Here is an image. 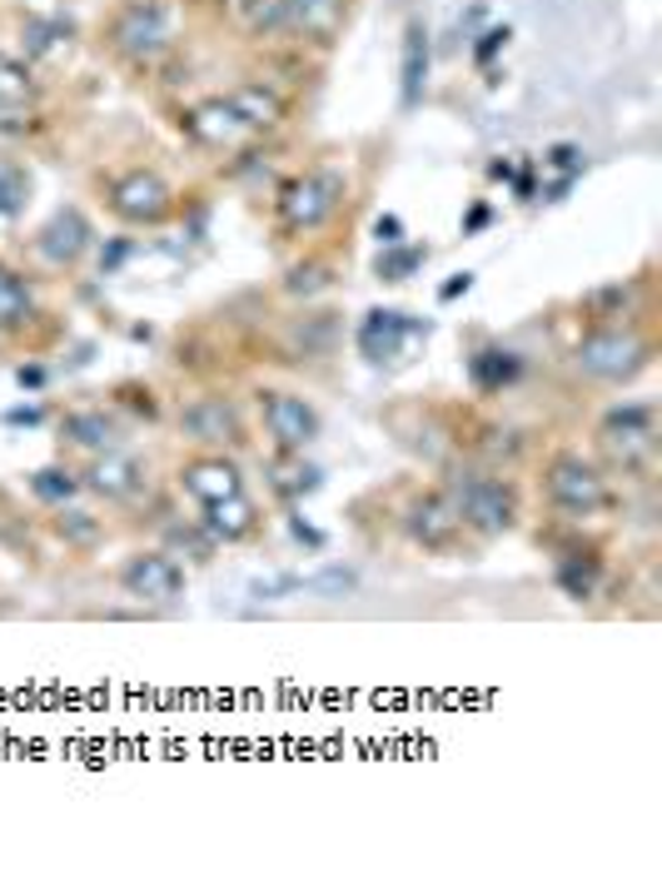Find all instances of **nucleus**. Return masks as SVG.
I'll list each match as a JSON object with an SVG mask.
<instances>
[{"mask_svg": "<svg viewBox=\"0 0 662 871\" xmlns=\"http://www.w3.org/2000/svg\"><path fill=\"white\" fill-rule=\"evenodd\" d=\"M111 45L115 55H125L135 65L155 61L170 45V11H165L160 0H130V6H120V15L111 21Z\"/></svg>", "mask_w": 662, "mask_h": 871, "instance_id": "8", "label": "nucleus"}, {"mask_svg": "<svg viewBox=\"0 0 662 871\" xmlns=\"http://www.w3.org/2000/svg\"><path fill=\"white\" fill-rule=\"evenodd\" d=\"M648 339H642L638 329H612V324H602V329L582 334L578 349H572V369L582 374V379H598V384H628L632 374L648 364Z\"/></svg>", "mask_w": 662, "mask_h": 871, "instance_id": "5", "label": "nucleus"}, {"mask_svg": "<svg viewBox=\"0 0 662 871\" xmlns=\"http://www.w3.org/2000/svg\"><path fill=\"white\" fill-rule=\"evenodd\" d=\"M35 101V75L31 65L0 55V111H21V105Z\"/></svg>", "mask_w": 662, "mask_h": 871, "instance_id": "26", "label": "nucleus"}, {"mask_svg": "<svg viewBox=\"0 0 662 871\" xmlns=\"http://www.w3.org/2000/svg\"><path fill=\"white\" fill-rule=\"evenodd\" d=\"M55 533H61L71 548H91V543H101V518H91L85 508H55Z\"/></svg>", "mask_w": 662, "mask_h": 871, "instance_id": "31", "label": "nucleus"}, {"mask_svg": "<svg viewBox=\"0 0 662 871\" xmlns=\"http://www.w3.org/2000/svg\"><path fill=\"white\" fill-rule=\"evenodd\" d=\"M25 200H31V175H25V165L0 160V220H15V214L25 210Z\"/></svg>", "mask_w": 662, "mask_h": 871, "instance_id": "30", "label": "nucleus"}, {"mask_svg": "<svg viewBox=\"0 0 662 871\" xmlns=\"http://www.w3.org/2000/svg\"><path fill=\"white\" fill-rule=\"evenodd\" d=\"M240 21L250 35H290V6L284 0H240Z\"/></svg>", "mask_w": 662, "mask_h": 871, "instance_id": "23", "label": "nucleus"}, {"mask_svg": "<svg viewBox=\"0 0 662 871\" xmlns=\"http://www.w3.org/2000/svg\"><path fill=\"white\" fill-rule=\"evenodd\" d=\"M214 548H220V543H214L200 523H175V528H165V553H170V558L190 553V563H210Z\"/></svg>", "mask_w": 662, "mask_h": 871, "instance_id": "27", "label": "nucleus"}, {"mask_svg": "<svg viewBox=\"0 0 662 871\" xmlns=\"http://www.w3.org/2000/svg\"><path fill=\"white\" fill-rule=\"evenodd\" d=\"M111 210L115 220L125 224H165L175 210V190L160 180L155 170H125L120 180L111 185Z\"/></svg>", "mask_w": 662, "mask_h": 871, "instance_id": "11", "label": "nucleus"}, {"mask_svg": "<svg viewBox=\"0 0 662 871\" xmlns=\"http://www.w3.org/2000/svg\"><path fill=\"white\" fill-rule=\"evenodd\" d=\"M518 374H523V359L513 349H503V344H483V349L469 354V384L479 393H503Z\"/></svg>", "mask_w": 662, "mask_h": 871, "instance_id": "21", "label": "nucleus"}, {"mask_svg": "<svg viewBox=\"0 0 662 871\" xmlns=\"http://www.w3.org/2000/svg\"><path fill=\"white\" fill-rule=\"evenodd\" d=\"M628 304H632V284H608V290H598L588 300V309L598 314V319H622Z\"/></svg>", "mask_w": 662, "mask_h": 871, "instance_id": "34", "label": "nucleus"}, {"mask_svg": "<svg viewBox=\"0 0 662 871\" xmlns=\"http://www.w3.org/2000/svg\"><path fill=\"white\" fill-rule=\"evenodd\" d=\"M284 290H290L294 300H309V294L329 290V264H319V260H309V264H294V270H290V280H284Z\"/></svg>", "mask_w": 662, "mask_h": 871, "instance_id": "32", "label": "nucleus"}, {"mask_svg": "<svg viewBox=\"0 0 662 871\" xmlns=\"http://www.w3.org/2000/svg\"><path fill=\"white\" fill-rule=\"evenodd\" d=\"M180 433L200 449L220 453V449H240L244 443V413L230 393H200L180 409Z\"/></svg>", "mask_w": 662, "mask_h": 871, "instance_id": "9", "label": "nucleus"}, {"mask_svg": "<svg viewBox=\"0 0 662 871\" xmlns=\"http://www.w3.org/2000/svg\"><path fill=\"white\" fill-rule=\"evenodd\" d=\"M469 290H473V274H453V280L439 290V300L449 304V300H459V294H469Z\"/></svg>", "mask_w": 662, "mask_h": 871, "instance_id": "38", "label": "nucleus"}, {"mask_svg": "<svg viewBox=\"0 0 662 871\" xmlns=\"http://www.w3.org/2000/svg\"><path fill=\"white\" fill-rule=\"evenodd\" d=\"M374 230H379V244H383V250H389V244H403V240H399L403 230H399V220H393V214H383V220L374 224Z\"/></svg>", "mask_w": 662, "mask_h": 871, "instance_id": "39", "label": "nucleus"}, {"mask_svg": "<svg viewBox=\"0 0 662 871\" xmlns=\"http://www.w3.org/2000/svg\"><path fill=\"white\" fill-rule=\"evenodd\" d=\"M180 489L204 508V503H220V499L244 493V473H240V463L224 459V453H200V459H190L180 469Z\"/></svg>", "mask_w": 662, "mask_h": 871, "instance_id": "16", "label": "nucleus"}, {"mask_svg": "<svg viewBox=\"0 0 662 871\" xmlns=\"http://www.w3.org/2000/svg\"><path fill=\"white\" fill-rule=\"evenodd\" d=\"M548 165H553V170H563V175H578L582 170V150H578V145H553Z\"/></svg>", "mask_w": 662, "mask_h": 871, "instance_id": "36", "label": "nucleus"}, {"mask_svg": "<svg viewBox=\"0 0 662 871\" xmlns=\"http://www.w3.org/2000/svg\"><path fill=\"white\" fill-rule=\"evenodd\" d=\"M61 439H71L75 449H85L95 459V453L120 449V423H115L105 409H71L61 419Z\"/></svg>", "mask_w": 662, "mask_h": 871, "instance_id": "20", "label": "nucleus"}, {"mask_svg": "<svg viewBox=\"0 0 662 871\" xmlns=\"http://www.w3.org/2000/svg\"><path fill=\"white\" fill-rule=\"evenodd\" d=\"M413 334H429V319L403 314V309H369L359 319V354L369 364H389Z\"/></svg>", "mask_w": 662, "mask_h": 871, "instance_id": "13", "label": "nucleus"}, {"mask_svg": "<svg viewBox=\"0 0 662 871\" xmlns=\"http://www.w3.org/2000/svg\"><path fill=\"white\" fill-rule=\"evenodd\" d=\"M15 379H21V389H41L45 369H41V364H21V369H15Z\"/></svg>", "mask_w": 662, "mask_h": 871, "instance_id": "40", "label": "nucleus"}, {"mask_svg": "<svg viewBox=\"0 0 662 871\" xmlns=\"http://www.w3.org/2000/svg\"><path fill=\"white\" fill-rule=\"evenodd\" d=\"M260 413H264V429H270L274 453H304L314 439L324 433V419L304 393L290 389H260Z\"/></svg>", "mask_w": 662, "mask_h": 871, "instance_id": "7", "label": "nucleus"}, {"mask_svg": "<svg viewBox=\"0 0 662 871\" xmlns=\"http://www.w3.org/2000/svg\"><path fill=\"white\" fill-rule=\"evenodd\" d=\"M185 130H190L200 145H240L244 135H250L240 115L230 111V101H224V95H214V101L195 105V111L185 115Z\"/></svg>", "mask_w": 662, "mask_h": 871, "instance_id": "19", "label": "nucleus"}, {"mask_svg": "<svg viewBox=\"0 0 662 871\" xmlns=\"http://www.w3.org/2000/svg\"><path fill=\"white\" fill-rule=\"evenodd\" d=\"M25 314H31V284L0 260V329H15Z\"/></svg>", "mask_w": 662, "mask_h": 871, "instance_id": "25", "label": "nucleus"}, {"mask_svg": "<svg viewBox=\"0 0 662 871\" xmlns=\"http://www.w3.org/2000/svg\"><path fill=\"white\" fill-rule=\"evenodd\" d=\"M31 493L41 503H55V508H61V503H71L75 493H81V479H75L71 469H61V463H45V469L31 473Z\"/></svg>", "mask_w": 662, "mask_h": 871, "instance_id": "28", "label": "nucleus"}, {"mask_svg": "<svg viewBox=\"0 0 662 871\" xmlns=\"http://www.w3.org/2000/svg\"><path fill=\"white\" fill-rule=\"evenodd\" d=\"M120 588L130 592V598L150 602V608H175V602L185 598V568L165 548L130 553V558L120 563Z\"/></svg>", "mask_w": 662, "mask_h": 871, "instance_id": "10", "label": "nucleus"}, {"mask_svg": "<svg viewBox=\"0 0 662 871\" xmlns=\"http://www.w3.org/2000/svg\"><path fill=\"white\" fill-rule=\"evenodd\" d=\"M443 493H449V503L459 508L463 528L483 533V538H503V533H513L523 518L518 489H513L508 479H493V473L453 469L449 479H443Z\"/></svg>", "mask_w": 662, "mask_h": 871, "instance_id": "1", "label": "nucleus"}, {"mask_svg": "<svg viewBox=\"0 0 662 871\" xmlns=\"http://www.w3.org/2000/svg\"><path fill=\"white\" fill-rule=\"evenodd\" d=\"M344 190H349L344 170L319 165V170H304V175H294V180L284 185L280 200H274V214H280V224L290 234H314L344 204Z\"/></svg>", "mask_w": 662, "mask_h": 871, "instance_id": "2", "label": "nucleus"}, {"mask_svg": "<svg viewBox=\"0 0 662 871\" xmlns=\"http://www.w3.org/2000/svg\"><path fill=\"white\" fill-rule=\"evenodd\" d=\"M290 6V35L329 41L344 21V0H284Z\"/></svg>", "mask_w": 662, "mask_h": 871, "instance_id": "22", "label": "nucleus"}, {"mask_svg": "<svg viewBox=\"0 0 662 871\" xmlns=\"http://www.w3.org/2000/svg\"><path fill=\"white\" fill-rule=\"evenodd\" d=\"M6 419H11V423H41V409H11Z\"/></svg>", "mask_w": 662, "mask_h": 871, "instance_id": "42", "label": "nucleus"}, {"mask_svg": "<svg viewBox=\"0 0 662 871\" xmlns=\"http://www.w3.org/2000/svg\"><path fill=\"white\" fill-rule=\"evenodd\" d=\"M91 244H95V230H91V220H85L75 204H71V210H55L51 220L41 224V234H35V254H41L45 264H55V270L81 264Z\"/></svg>", "mask_w": 662, "mask_h": 871, "instance_id": "14", "label": "nucleus"}, {"mask_svg": "<svg viewBox=\"0 0 662 871\" xmlns=\"http://www.w3.org/2000/svg\"><path fill=\"white\" fill-rule=\"evenodd\" d=\"M598 583H602V563L598 558H582V553H572V558L558 563V588L568 592V598L588 602L592 592H598Z\"/></svg>", "mask_w": 662, "mask_h": 871, "instance_id": "24", "label": "nucleus"}, {"mask_svg": "<svg viewBox=\"0 0 662 871\" xmlns=\"http://www.w3.org/2000/svg\"><path fill=\"white\" fill-rule=\"evenodd\" d=\"M592 439H598L608 463H618V469H642V463L652 459V449H658V409H652V399L612 403Z\"/></svg>", "mask_w": 662, "mask_h": 871, "instance_id": "3", "label": "nucleus"}, {"mask_svg": "<svg viewBox=\"0 0 662 871\" xmlns=\"http://www.w3.org/2000/svg\"><path fill=\"white\" fill-rule=\"evenodd\" d=\"M300 588H314V592H349V588H354V573H349V568H329V573H319V578L300 583Z\"/></svg>", "mask_w": 662, "mask_h": 871, "instance_id": "35", "label": "nucleus"}, {"mask_svg": "<svg viewBox=\"0 0 662 871\" xmlns=\"http://www.w3.org/2000/svg\"><path fill=\"white\" fill-rule=\"evenodd\" d=\"M429 31H423V21H409L403 25V61H399V101L403 111H413V105L423 101V81H429Z\"/></svg>", "mask_w": 662, "mask_h": 871, "instance_id": "18", "label": "nucleus"}, {"mask_svg": "<svg viewBox=\"0 0 662 871\" xmlns=\"http://www.w3.org/2000/svg\"><path fill=\"white\" fill-rule=\"evenodd\" d=\"M230 111L244 120V130L250 135H264V130H280L284 125V101L270 91V85H254V81H244V85H234L230 95Z\"/></svg>", "mask_w": 662, "mask_h": 871, "instance_id": "17", "label": "nucleus"}, {"mask_svg": "<svg viewBox=\"0 0 662 871\" xmlns=\"http://www.w3.org/2000/svg\"><path fill=\"white\" fill-rule=\"evenodd\" d=\"M25 41H31L35 55H51L61 45H71V25L65 21H25Z\"/></svg>", "mask_w": 662, "mask_h": 871, "instance_id": "33", "label": "nucleus"}, {"mask_svg": "<svg viewBox=\"0 0 662 871\" xmlns=\"http://www.w3.org/2000/svg\"><path fill=\"white\" fill-rule=\"evenodd\" d=\"M503 45H508V31H488V35H483V41H479V51H473V61H479V65H488L493 55L503 51Z\"/></svg>", "mask_w": 662, "mask_h": 871, "instance_id": "37", "label": "nucleus"}, {"mask_svg": "<svg viewBox=\"0 0 662 871\" xmlns=\"http://www.w3.org/2000/svg\"><path fill=\"white\" fill-rule=\"evenodd\" d=\"M200 528L210 533L214 543H224V548H240V543L260 538L264 513H260V503H254L250 493H234V499L204 503V508H200Z\"/></svg>", "mask_w": 662, "mask_h": 871, "instance_id": "15", "label": "nucleus"}, {"mask_svg": "<svg viewBox=\"0 0 662 871\" xmlns=\"http://www.w3.org/2000/svg\"><path fill=\"white\" fill-rule=\"evenodd\" d=\"M423 260H429V250H423V244H389V250L379 254V264H374V274H379L383 284H403Z\"/></svg>", "mask_w": 662, "mask_h": 871, "instance_id": "29", "label": "nucleus"}, {"mask_svg": "<svg viewBox=\"0 0 662 871\" xmlns=\"http://www.w3.org/2000/svg\"><path fill=\"white\" fill-rule=\"evenodd\" d=\"M543 493L553 508L572 513V518H592V513L612 508V489L602 479L598 463H588L582 453H553L543 463Z\"/></svg>", "mask_w": 662, "mask_h": 871, "instance_id": "4", "label": "nucleus"}, {"mask_svg": "<svg viewBox=\"0 0 662 871\" xmlns=\"http://www.w3.org/2000/svg\"><path fill=\"white\" fill-rule=\"evenodd\" d=\"M403 533H409V543L423 553H459L463 543H469V528H463L459 508L449 503L443 489L413 493L409 508H403Z\"/></svg>", "mask_w": 662, "mask_h": 871, "instance_id": "6", "label": "nucleus"}, {"mask_svg": "<svg viewBox=\"0 0 662 871\" xmlns=\"http://www.w3.org/2000/svg\"><path fill=\"white\" fill-rule=\"evenodd\" d=\"M81 489H91L95 499L105 503H135L150 483H145V469L130 459L125 449H111V453H95L81 473Z\"/></svg>", "mask_w": 662, "mask_h": 871, "instance_id": "12", "label": "nucleus"}, {"mask_svg": "<svg viewBox=\"0 0 662 871\" xmlns=\"http://www.w3.org/2000/svg\"><path fill=\"white\" fill-rule=\"evenodd\" d=\"M294 538H300V543H309V548H324V533H314L309 523H300V518H294Z\"/></svg>", "mask_w": 662, "mask_h": 871, "instance_id": "41", "label": "nucleus"}]
</instances>
